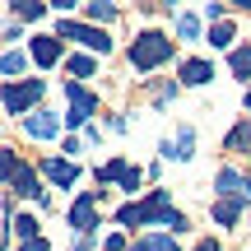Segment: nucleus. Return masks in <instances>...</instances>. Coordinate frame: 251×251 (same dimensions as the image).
I'll return each mask as SVG.
<instances>
[{
    "label": "nucleus",
    "instance_id": "obj_1",
    "mask_svg": "<svg viewBox=\"0 0 251 251\" xmlns=\"http://www.w3.org/2000/svg\"><path fill=\"white\" fill-rule=\"evenodd\" d=\"M117 224H126V228H149V224H158V228L181 233V228H186V214H181V209H172L168 191H149L144 200H130V205L117 209Z\"/></svg>",
    "mask_w": 251,
    "mask_h": 251
},
{
    "label": "nucleus",
    "instance_id": "obj_2",
    "mask_svg": "<svg viewBox=\"0 0 251 251\" xmlns=\"http://www.w3.org/2000/svg\"><path fill=\"white\" fill-rule=\"evenodd\" d=\"M0 168H5V181H9V191L14 196H28V200H37V205H47V191L37 186V177H33V168H19V153L14 149H0Z\"/></svg>",
    "mask_w": 251,
    "mask_h": 251
},
{
    "label": "nucleus",
    "instance_id": "obj_3",
    "mask_svg": "<svg viewBox=\"0 0 251 251\" xmlns=\"http://www.w3.org/2000/svg\"><path fill=\"white\" fill-rule=\"evenodd\" d=\"M168 56H172V37H163V33H140L135 47H130V65L135 70H153V65H163Z\"/></svg>",
    "mask_w": 251,
    "mask_h": 251
},
{
    "label": "nucleus",
    "instance_id": "obj_4",
    "mask_svg": "<svg viewBox=\"0 0 251 251\" xmlns=\"http://www.w3.org/2000/svg\"><path fill=\"white\" fill-rule=\"evenodd\" d=\"M56 37L84 42L89 51H98V56H107V51H112V37L102 33V28H89V24H79V19H61V24H56Z\"/></svg>",
    "mask_w": 251,
    "mask_h": 251
},
{
    "label": "nucleus",
    "instance_id": "obj_5",
    "mask_svg": "<svg viewBox=\"0 0 251 251\" xmlns=\"http://www.w3.org/2000/svg\"><path fill=\"white\" fill-rule=\"evenodd\" d=\"M42 93H47V84H42V79H28V84H5V112L24 121V117H28V107H33Z\"/></svg>",
    "mask_w": 251,
    "mask_h": 251
},
{
    "label": "nucleus",
    "instance_id": "obj_6",
    "mask_svg": "<svg viewBox=\"0 0 251 251\" xmlns=\"http://www.w3.org/2000/svg\"><path fill=\"white\" fill-rule=\"evenodd\" d=\"M65 98H70V117H65V121H70V126H89V117H93V112H98V93H89V89H84V84H65Z\"/></svg>",
    "mask_w": 251,
    "mask_h": 251
},
{
    "label": "nucleus",
    "instance_id": "obj_7",
    "mask_svg": "<svg viewBox=\"0 0 251 251\" xmlns=\"http://www.w3.org/2000/svg\"><path fill=\"white\" fill-rule=\"evenodd\" d=\"M70 228L75 233H93V228H98V196H93V191H84L70 205Z\"/></svg>",
    "mask_w": 251,
    "mask_h": 251
},
{
    "label": "nucleus",
    "instance_id": "obj_8",
    "mask_svg": "<svg viewBox=\"0 0 251 251\" xmlns=\"http://www.w3.org/2000/svg\"><path fill=\"white\" fill-rule=\"evenodd\" d=\"M24 130L37 135V140H51V135H61V117H56V112H28Z\"/></svg>",
    "mask_w": 251,
    "mask_h": 251
},
{
    "label": "nucleus",
    "instance_id": "obj_9",
    "mask_svg": "<svg viewBox=\"0 0 251 251\" xmlns=\"http://www.w3.org/2000/svg\"><path fill=\"white\" fill-rule=\"evenodd\" d=\"M56 42H61V37H51V33H37L33 37V61L42 65V70H51V65L61 61V47H56Z\"/></svg>",
    "mask_w": 251,
    "mask_h": 251
},
{
    "label": "nucleus",
    "instance_id": "obj_10",
    "mask_svg": "<svg viewBox=\"0 0 251 251\" xmlns=\"http://www.w3.org/2000/svg\"><path fill=\"white\" fill-rule=\"evenodd\" d=\"M219 191H224V200H233V196H242V200H247L251 177H242L237 168H224V172H219Z\"/></svg>",
    "mask_w": 251,
    "mask_h": 251
},
{
    "label": "nucleus",
    "instance_id": "obj_11",
    "mask_svg": "<svg viewBox=\"0 0 251 251\" xmlns=\"http://www.w3.org/2000/svg\"><path fill=\"white\" fill-rule=\"evenodd\" d=\"M42 172L56 181V186H75V177H79V168H75L70 158H47V163H42Z\"/></svg>",
    "mask_w": 251,
    "mask_h": 251
},
{
    "label": "nucleus",
    "instance_id": "obj_12",
    "mask_svg": "<svg viewBox=\"0 0 251 251\" xmlns=\"http://www.w3.org/2000/svg\"><path fill=\"white\" fill-rule=\"evenodd\" d=\"M181 84H209V79H214V65H209V61H200V56H191V61H181Z\"/></svg>",
    "mask_w": 251,
    "mask_h": 251
},
{
    "label": "nucleus",
    "instance_id": "obj_13",
    "mask_svg": "<svg viewBox=\"0 0 251 251\" xmlns=\"http://www.w3.org/2000/svg\"><path fill=\"white\" fill-rule=\"evenodd\" d=\"M242 209H247V200H242V196H233V200H219V205H214V219H219L224 228H233Z\"/></svg>",
    "mask_w": 251,
    "mask_h": 251
},
{
    "label": "nucleus",
    "instance_id": "obj_14",
    "mask_svg": "<svg viewBox=\"0 0 251 251\" xmlns=\"http://www.w3.org/2000/svg\"><path fill=\"white\" fill-rule=\"evenodd\" d=\"M130 251H177V233H153V237H140Z\"/></svg>",
    "mask_w": 251,
    "mask_h": 251
},
{
    "label": "nucleus",
    "instance_id": "obj_15",
    "mask_svg": "<svg viewBox=\"0 0 251 251\" xmlns=\"http://www.w3.org/2000/svg\"><path fill=\"white\" fill-rule=\"evenodd\" d=\"M191 153H196V130H191V126H181V130H177V153H172V158L186 163Z\"/></svg>",
    "mask_w": 251,
    "mask_h": 251
},
{
    "label": "nucleus",
    "instance_id": "obj_16",
    "mask_svg": "<svg viewBox=\"0 0 251 251\" xmlns=\"http://www.w3.org/2000/svg\"><path fill=\"white\" fill-rule=\"evenodd\" d=\"M228 65H233L237 79H251V47H237V51L228 56Z\"/></svg>",
    "mask_w": 251,
    "mask_h": 251
},
{
    "label": "nucleus",
    "instance_id": "obj_17",
    "mask_svg": "<svg viewBox=\"0 0 251 251\" xmlns=\"http://www.w3.org/2000/svg\"><path fill=\"white\" fill-rule=\"evenodd\" d=\"M9 233H19L24 242H33V237H37V219H33V214H19V219H9Z\"/></svg>",
    "mask_w": 251,
    "mask_h": 251
},
{
    "label": "nucleus",
    "instance_id": "obj_18",
    "mask_svg": "<svg viewBox=\"0 0 251 251\" xmlns=\"http://www.w3.org/2000/svg\"><path fill=\"white\" fill-rule=\"evenodd\" d=\"M177 37L181 42H196L200 37V19L196 14H177Z\"/></svg>",
    "mask_w": 251,
    "mask_h": 251
},
{
    "label": "nucleus",
    "instance_id": "obj_19",
    "mask_svg": "<svg viewBox=\"0 0 251 251\" xmlns=\"http://www.w3.org/2000/svg\"><path fill=\"white\" fill-rule=\"evenodd\" d=\"M228 149H233V153H237V149H251V121H237V126H233V135H228Z\"/></svg>",
    "mask_w": 251,
    "mask_h": 251
},
{
    "label": "nucleus",
    "instance_id": "obj_20",
    "mask_svg": "<svg viewBox=\"0 0 251 251\" xmlns=\"http://www.w3.org/2000/svg\"><path fill=\"white\" fill-rule=\"evenodd\" d=\"M9 9H14L19 19H28V24H33V19H42V14H47V5H37V0H14V5H9Z\"/></svg>",
    "mask_w": 251,
    "mask_h": 251
},
{
    "label": "nucleus",
    "instance_id": "obj_21",
    "mask_svg": "<svg viewBox=\"0 0 251 251\" xmlns=\"http://www.w3.org/2000/svg\"><path fill=\"white\" fill-rule=\"evenodd\" d=\"M126 168H130V163H121V158H112V163H102V168L93 172V177H98V181H121V177H126Z\"/></svg>",
    "mask_w": 251,
    "mask_h": 251
},
{
    "label": "nucleus",
    "instance_id": "obj_22",
    "mask_svg": "<svg viewBox=\"0 0 251 251\" xmlns=\"http://www.w3.org/2000/svg\"><path fill=\"white\" fill-rule=\"evenodd\" d=\"M233 42V19H224V24L209 28V47H228Z\"/></svg>",
    "mask_w": 251,
    "mask_h": 251
},
{
    "label": "nucleus",
    "instance_id": "obj_23",
    "mask_svg": "<svg viewBox=\"0 0 251 251\" xmlns=\"http://www.w3.org/2000/svg\"><path fill=\"white\" fill-rule=\"evenodd\" d=\"M24 65H28V61H24V51H5V65H0V70H5V79L14 84V75L24 70Z\"/></svg>",
    "mask_w": 251,
    "mask_h": 251
},
{
    "label": "nucleus",
    "instance_id": "obj_24",
    "mask_svg": "<svg viewBox=\"0 0 251 251\" xmlns=\"http://www.w3.org/2000/svg\"><path fill=\"white\" fill-rule=\"evenodd\" d=\"M84 14H89L93 24H98V19H102V24H112V19H117V5H84Z\"/></svg>",
    "mask_w": 251,
    "mask_h": 251
},
{
    "label": "nucleus",
    "instance_id": "obj_25",
    "mask_svg": "<svg viewBox=\"0 0 251 251\" xmlns=\"http://www.w3.org/2000/svg\"><path fill=\"white\" fill-rule=\"evenodd\" d=\"M65 70L84 79V75H93V61H89V56H70V61H65Z\"/></svg>",
    "mask_w": 251,
    "mask_h": 251
},
{
    "label": "nucleus",
    "instance_id": "obj_26",
    "mask_svg": "<svg viewBox=\"0 0 251 251\" xmlns=\"http://www.w3.org/2000/svg\"><path fill=\"white\" fill-rule=\"evenodd\" d=\"M140 181H144V172H140V168H126V177H121V186H126V191H135Z\"/></svg>",
    "mask_w": 251,
    "mask_h": 251
},
{
    "label": "nucleus",
    "instance_id": "obj_27",
    "mask_svg": "<svg viewBox=\"0 0 251 251\" xmlns=\"http://www.w3.org/2000/svg\"><path fill=\"white\" fill-rule=\"evenodd\" d=\"M19 251H51V242H47V237H33V242H24Z\"/></svg>",
    "mask_w": 251,
    "mask_h": 251
},
{
    "label": "nucleus",
    "instance_id": "obj_28",
    "mask_svg": "<svg viewBox=\"0 0 251 251\" xmlns=\"http://www.w3.org/2000/svg\"><path fill=\"white\" fill-rule=\"evenodd\" d=\"M102 251H126V242H121V237H107V247H102Z\"/></svg>",
    "mask_w": 251,
    "mask_h": 251
},
{
    "label": "nucleus",
    "instance_id": "obj_29",
    "mask_svg": "<svg viewBox=\"0 0 251 251\" xmlns=\"http://www.w3.org/2000/svg\"><path fill=\"white\" fill-rule=\"evenodd\" d=\"M196 251H219V242H200V247H196Z\"/></svg>",
    "mask_w": 251,
    "mask_h": 251
},
{
    "label": "nucleus",
    "instance_id": "obj_30",
    "mask_svg": "<svg viewBox=\"0 0 251 251\" xmlns=\"http://www.w3.org/2000/svg\"><path fill=\"white\" fill-rule=\"evenodd\" d=\"M247 107H251V89H247Z\"/></svg>",
    "mask_w": 251,
    "mask_h": 251
}]
</instances>
